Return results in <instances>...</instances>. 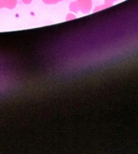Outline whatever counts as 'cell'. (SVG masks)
<instances>
[{
  "mask_svg": "<svg viewBox=\"0 0 138 154\" xmlns=\"http://www.w3.org/2000/svg\"><path fill=\"white\" fill-rule=\"evenodd\" d=\"M23 1H24V2H26V3L28 2V0H23Z\"/></svg>",
  "mask_w": 138,
  "mask_h": 154,
  "instance_id": "cell-1",
  "label": "cell"
}]
</instances>
